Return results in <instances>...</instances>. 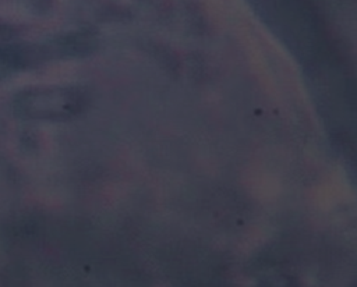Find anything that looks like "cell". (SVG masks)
Masks as SVG:
<instances>
[{
	"label": "cell",
	"instance_id": "obj_1",
	"mask_svg": "<svg viewBox=\"0 0 357 287\" xmlns=\"http://www.w3.org/2000/svg\"><path fill=\"white\" fill-rule=\"evenodd\" d=\"M77 99L61 89L25 91L15 96V110L29 118H59L71 111Z\"/></svg>",
	"mask_w": 357,
	"mask_h": 287
}]
</instances>
